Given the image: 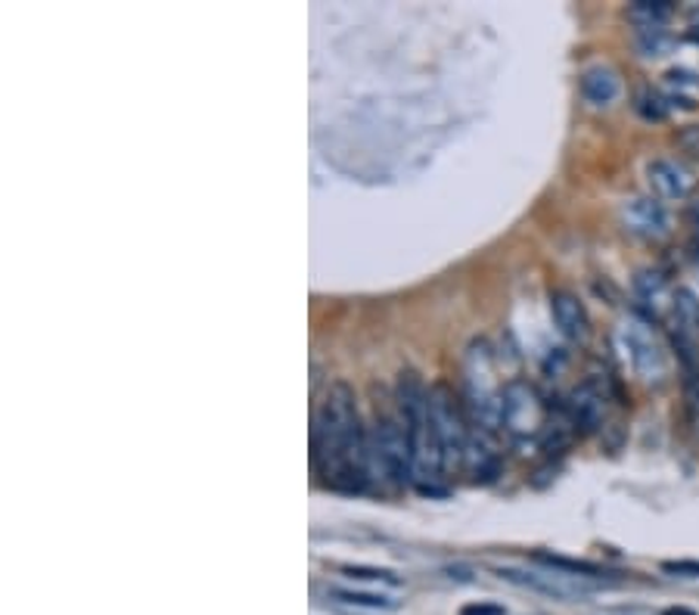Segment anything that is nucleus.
Here are the masks:
<instances>
[{"mask_svg": "<svg viewBox=\"0 0 699 615\" xmlns=\"http://www.w3.org/2000/svg\"><path fill=\"white\" fill-rule=\"evenodd\" d=\"M311 463L320 482L342 495H355L370 485L367 429L348 382H333L320 395L311 419Z\"/></svg>", "mask_w": 699, "mask_h": 615, "instance_id": "1", "label": "nucleus"}, {"mask_svg": "<svg viewBox=\"0 0 699 615\" xmlns=\"http://www.w3.org/2000/svg\"><path fill=\"white\" fill-rule=\"evenodd\" d=\"M675 7L668 0H638L628 7V20L638 25V32H660L672 20Z\"/></svg>", "mask_w": 699, "mask_h": 615, "instance_id": "15", "label": "nucleus"}, {"mask_svg": "<svg viewBox=\"0 0 699 615\" xmlns=\"http://www.w3.org/2000/svg\"><path fill=\"white\" fill-rule=\"evenodd\" d=\"M460 615H503V606L498 603H470V606H463Z\"/></svg>", "mask_w": 699, "mask_h": 615, "instance_id": "21", "label": "nucleus"}, {"mask_svg": "<svg viewBox=\"0 0 699 615\" xmlns=\"http://www.w3.org/2000/svg\"><path fill=\"white\" fill-rule=\"evenodd\" d=\"M367 470L370 482H380L386 488L411 485V445L399 404L386 407L377 401L374 423L367 429Z\"/></svg>", "mask_w": 699, "mask_h": 615, "instance_id": "3", "label": "nucleus"}, {"mask_svg": "<svg viewBox=\"0 0 699 615\" xmlns=\"http://www.w3.org/2000/svg\"><path fill=\"white\" fill-rule=\"evenodd\" d=\"M463 386H466V414L482 436H495L500 429V395L495 352L485 339H473L463 355Z\"/></svg>", "mask_w": 699, "mask_h": 615, "instance_id": "4", "label": "nucleus"}, {"mask_svg": "<svg viewBox=\"0 0 699 615\" xmlns=\"http://www.w3.org/2000/svg\"><path fill=\"white\" fill-rule=\"evenodd\" d=\"M429 417H433L436 438L441 445L445 473H454L466 463V454H470V441H473L470 426L473 423H470V414H466V404L460 401L458 392L448 382L429 386Z\"/></svg>", "mask_w": 699, "mask_h": 615, "instance_id": "5", "label": "nucleus"}, {"mask_svg": "<svg viewBox=\"0 0 699 615\" xmlns=\"http://www.w3.org/2000/svg\"><path fill=\"white\" fill-rule=\"evenodd\" d=\"M550 315H554V323L562 336L569 342H584L591 336V318H588V308L576 293H566L559 289L550 296Z\"/></svg>", "mask_w": 699, "mask_h": 615, "instance_id": "10", "label": "nucleus"}, {"mask_svg": "<svg viewBox=\"0 0 699 615\" xmlns=\"http://www.w3.org/2000/svg\"><path fill=\"white\" fill-rule=\"evenodd\" d=\"M333 600H340L345 606H364V610H395L399 603L392 600V596H382V594H360V591H330Z\"/></svg>", "mask_w": 699, "mask_h": 615, "instance_id": "16", "label": "nucleus"}, {"mask_svg": "<svg viewBox=\"0 0 699 615\" xmlns=\"http://www.w3.org/2000/svg\"><path fill=\"white\" fill-rule=\"evenodd\" d=\"M672 47V38L665 35V32H640V50L647 54V57H662L665 50Z\"/></svg>", "mask_w": 699, "mask_h": 615, "instance_id": "18", "label": "nucleus"}, {"mask_svg": "<svg viewBox=\"0 0 699 615\" xmlns=\"http://www.w3.org/2000/svg\"><path fill=\"white\" fill-rule=\"evenodd\" d=\"M498 576L510 584L541 591V594H550L557 600H576V596L591 594L594 588H600L597 578L569 576V572H557V569H498Z\"/></svg>", "mask_w": 699, "mask_h": 615, "instance_id": "8", "label": "nucleus"}, {"mask_svg": "<svg viewBox=\"0 0 699 615\" xmlns=\"http://www.w3.org/2000/svg\"><path fill=\"white\" fill-rule=\"evenodd\" d=\"M662 615H697V613H690V610H665Z\"/></svg>", "mask_w": 699, "mask_h": 615, "instance_id": "22", "label": "nucleus"}, {"mask_svg": "<svg viewBox=\"0 0 699 615\" xmlns=\"http://www.w3.org/2000/svg\"><path fill=\"white\" fill-rule=\"evenodd\" d=\"M342 576L358 578V581H382V584H401V578L389 569H367V566H345Z\"/></svg>", "mask_w": 699, "mask_h": 615, "instance_id": "17", "label": "nucleus"}, {"mask_svg": "<svg viewBox=\"0 0 699 615\" xmlns=\"http://www.w3.org/2000/svg\"><path fill=\"white\" fill-rule=\"evenodd\" d=\"M662 572L672 578H699V559H668L662 563Z\"/></svg>", "mask_w": 699, "mask_h": 615, "instance_id": "19", "label": "nucleus"}, {"mask_svg": "<svg viewBox=\"0 0 699 615\" xmlns=\"http://www.w3.org/2000/svg\"><path fill=\"white\" fill-rule=\"evenodd\" d=\"M581 94L594 106H613L621 94V81L616 69L609 66H591L581 75Z\"/></svg>", "mask_w": 699, "mask_h": 615, "instance_id": "14", "label": "nucleus"}, {"mask_svg": "<svg viewBox=\"0 0 699 615\" xmlns=\"http://www.w3.org/2000/svg\"><path fill=\"white\" fill-rule=\"evenodd\" d=\"M635 293L653 318H672L678 293L668 286V280L662 277L660 271H640L635 277Z\"/></svg>", "mask_w": 699, "mask_h": 615, "instance_id": "11", "label": "nucleus"}, {"mask_svg": "<svg viewBox=\"0 0 699 615\" xmlns=\"http://www.w3.org/2000/svg\"><path fill=\"white\" fill-rule=\"evenodd\" d=\"M647 175H650V187L656 190V197L660 199H687L690 197V190H694L690 172L672 159L650 162Z\"/></svg>", "mask_w": 699, "mask_h": 615, "instance_id": "13", "label": "nucleus"}, {"mask_svg": "<svg viewBox=\"0 0 699 615\" xmlns=\"http://www.w3.org/2000/svg\"><path fill=\"white\" fill-rule=\"evenodd\" d=\"M619 348L625 352V360L643 382H662L668 377V352L662 345L660 333L647 320L628 318L619 323Z\"/></svg>", "mask_w": 699, "mask_h": 615, "instance_id": "7", "label": "nucleus"}, {"mask_svg": "<svg viewBox=\"0 0 699 615\" xmlns=\"http://www.w3.org/2000/svg\"><path fill=\"white\" fill-rule=\"evenodd\" d=\"M547 423V404L529 379L503 382L500 395V429L517 441L538 438Z\"/></svg>", "mask_w": 699, "mask_h": 615, "instance_id": "6", "label": "nucleus"}, {"mask_svg": "<svg viewBox=\"0 0 699 615\" xmlns=\"http://www.w3.org/2000/svg\"><path fill=\"white\" fill-rule=\"evenodd\" d=\"M638 109L643 119H653V121L665 119V113H668V106H665V99H662L660 94H643L638 103Z\"/></svg>", "mask_w": 699, "mask_h": 615, "instance_id": "20", "label": "nucleus"}, {"mask_svg": "<svg viewBox=\"0 0 699 615\" xmlns=\"http://www.w3.org/2000/svg\"><path fill=\"white\" fill-rule=\"evenodd\" d=\"M621 224L635 237L662 239L668 234V227H672V218H668V212H665V205H662L660 199L638 197L628 199L621 205Z\"/></svg>", "mask_w": 699, "mask_h": 615, "instance_id": "9", "label": "nucleus"}, {"mask_svg": "<svg viewBox=\"0 0 699 615\" xmlns=\"http://www.w3.org/2000/svg\"><path fill=\"white\" fill-rule=\"evenodd\" d=\"M569 414H572V426L581 433H594L603 414H606V395L597 382H581L579 389L569 398Z\"/></svg>", "mask_w": 699, "mask_h": 615, "instance_id": "12", "label": "nucleus"}, {"mask_svg": "<svg viewBox=\"0 0 699 615\" xmlns=\"http://www.w3.org/2000/svg\"><path fill=\"white\" fill-rule=\"evenodd\" d=\"M690 40H697L699 44V25H694V28H690Z\"/></svg>", "mask_w": 699, "mask_h": 615, "instance_id": "23", "label": "nucleus"}, {"mask_svg": "<svg viewBox=\"0 0 699 615\" xmlns=\"http://www.w3.org/2000/svg\"><path fill=\"white\" fill-rule=\"evenodd\" d=\"M404 433L411 445V485H417L423 495H441L445 478V457L436 438V426L429 417V389L414 370H401L399 389H395Z\"/></svg>", "mask_w": 699, "mask_h": 615, "instance_id": "2", "label": "nucleus"}]
</instances>
